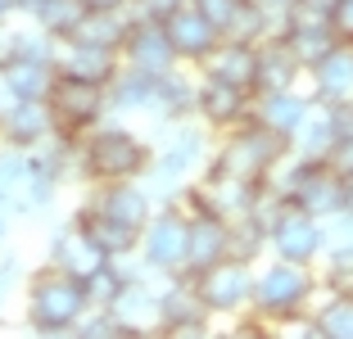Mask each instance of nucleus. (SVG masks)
<instances>
[{
	"instance_id": "nucleus-6",
	"label": "nucleus",
	"mask_w": 353,
	"mask_h": 339,
	"mask_svg": "<svg viewBox=\"0 0 353 339\" xmlns=\"http://www.w3.org/2000/svg\"><path fill=\"white\" fill-rule=\"evenodd\" d=\"M136 254L145 258L159 276L186 271V254H190V208L181 204V199H172V204H154V213L145 217V226H141Z\"/></svg>"
},
{
	"instance_id": "nucleus-16",
	"label": "nucleus",
	"mask_w": 353,
	"mask_h": 339,
	"mask_svg": "<svg viewBox=\"0 0 353 339\" xmlns=\"http://www.w3.org/2000/svg\"><path fill=\"white\" fill-rule=\"evenodd\" d=\"M95 213L114 217V222H127V226H145V217L154 213V199L141 181H100V185H86V199Z\"/></svg>"
},
{
	"instance_id": "nucleus-28",
	"label": "nucleus",
	"mask_w": 353,
	"mask_h": 339,
	"mask_svg": "<svg viewBox=\"0 0 353 339\" xmlns=\"http://www.w3.org/2000/svg\"><path fill=\"white\" fill-rule=\"evenodd\" d=\"M254 59H259V45L236 41V37H222V41L204 54L199 72L222 77V82H236V86H250V91H254Z\"/></svg>"
},
{
	"instance_id": "nucleus-44",
	"label": "nucleus",
	"mask_w": 353,
	"mask_h": 339,
	"mask_svg": "<svg viewBox=\"0 0 353 339\" xmlns=\"http://www.w3.org/2000/svg\"><path fill=\"white\" fill-rule=\"evenodd\" d=\"M132 0H86V10H127Z\"/></svg>"
},
{
	"instance_id": "nucleus-46",
	"label": "nucleus",
	"mask_w": 353,
	"mask_h": 339,
	"mask_svg": "<svg viewBox=\"0 0 353 339\" xmlns=\"http://www.w3.org/2000/svg\"><path fill=\"white\" fill-rule=\"evenodd\" d=\"M344 213H353V176H344Z\"/></svg>"
},
{
	"instance_id": "nucleus-1",
	"label": "nucleus",
	"mask_w": 353,
	"mask_h": 339,
	"mask_svg": "<svg viewBox=\"0 0 353 339\" xmlns=\"http://www.w3.org/2000/svg\"><path fill=\"white\" fill-rule=\"evenodd\" d=\"M213 154V132L199 118H181V123H159L154 136V158H150L141 185L150 190L154 204H172L186 195V185L208 167Z\"/></svg>"
},
{
	"instance_id": "nucleus-21",
	"label": "nucleus",
	"mask_w": 353,
	"mask_h": 339,
	"mask_svg": "<svg viewBox=\"0 0 353 339\" xmlns=\"http://www.w3.org/2000/svg\"><path fill=\"white\" fill-rule=\"evenodd\" d=\"M195 82L199 72L190 63H176V68L159 72L154 77V123H181V118H195Z\"/></svg>"
},
{
	"instance_id": "nucleus-13",
	"label": "nucleus",
	"mask_w": 353,
	"mask_h": 339,
	"mask_svg": "<svg viewBox=\"0 0 353 339\" xmlns=\"http://www.w3.org/2000/svg\"><path fill=\"white\" fill-rule=\"evenodd\" d=\"M50 136H59L50 100H5V95H0V145L37 150V145H46Z\"/></svg>"
},
{
	"instance_id": "nucleus-4",
	"label": "nucleus",
	"mask_w": 353,
	"mask_h": 339,
	"mask_svg": "<svg viewBox=\"0 0 353 339\" xmlns=\"http://www.w3.org/2000/svg\"><path fill=\"white\" fill-rule=\"evenodd\" d=\"M317 294H322L317 267H308V263H285V258H272V254L268 263H254V294H250L254 317L281 321V317H294V312H308Z\"/></svg>"
},
{
	"instance_id": "nucleus-40",
	"label": "nucleus",
	"mask_w": 353,
	"mask_h": 339,
	"mask_svg": "<svg viewBox=\"0 0 353 339\" xmlns=\"http://www.w3.org/2000/svg\"><path fill=\"white\" fill-rule=\"evenodd\" d=\"M176 5H186V0H132V10L141 14V19H163V14H172Z\"/></svg>"
},
{
	"instance_id": "nucleus-10",
	"label": "nucleus",
	"mask_w": 353,
	"mask_h": 339,
	"mask_svg": "<svg viewBox=\"0 0 353 339\" xmlns=\"http://www.w3.org/2000/svg\"><path fill=\"white\" fill-rule=\"evenodd\" d=\"M250 104H254V91H250V86H236V82H222V77L199 72V82H195V118L213 136H218V132H231V127L245 123V118H250Z\"/></svg>"
},
{
	"instance_id": "nucleus-36",
	"label": "nucleus",
	"mask_w": 353,
	"mask_h": 339,
	"mask_svg": "<svg viewBox=\"0 0 353 339\" xmlns=\"http://www.w3.org/2000/svg\"><path fill=\"white\" fill-rule=\"evenodd\" d=\"M82 285H86V298H91V308H109V303H114V294L123 289V276H118L114 263H104V267H100V271H91Z\"/></svg>"
},
{
	"instance_id": "nucleus-37",
	"label": "nucleus",
	"mask_w": 353,
	"mask_h": 339,
	"mask_svg": "<svg viewBox=\"0 0 353 339\" xmlns=\"http://www.w3.org/2000/svg\"><path fill=\"white\" fill-rule=\"evenodd\" d=\"M23 280H28L23 258L10 254V249H0V312L14 303V294H23Z\"/></svg>"
},
{
	"instance_id": "nucleus-42",
	"label": "nucleus",
	"mask_w": 353,
	"mask_h": 339,
	"mask_svg": "<svg viewBox=\"0 0 353 339\" xmlns=\"http://www.w3.org/2000/svg\"><path fill=\"white\" fill-rule=\"evenodd\" d=\"M10 226H14V213L5 204V195H0V249H10Z\"/></svg>"
},
{
	"instance_id": "nucleus-12",
	"label": "nucleus",
	"mask_w": 353,
	"mask_h": 339,
	"mask_svg": "<svg viewBox=\"0 0 353 339\" xmlns=\"http://www.w3.org/2000/svg\"><path fill=\"white\" fill-rule=\"evenodd\" d=\"M208 321H213V312L204 308L195 276L190 271L163 276V321H159V335H208Z\"/></svg>"
},
{
	"instance_id": "nucleus-45",
	"label": "nucleus",
	"mask_w": 353,
	"mask_h": 339,
	"mask_svg": "<svg viewBox=\"0 0 353 339\" xmlns=\"http://www.w3.org/2000/svg\"><path fill=\"white\" fill-rule=\"evenodd\" d=\"M19 19V0H0V23H14Z\"/></svg>"
},
{
	"instance_id": "nucleus-18",
	"label": "nucleus",
	"mask_w": 353,
	"mask_h": 339,
	"mask_svg": "<svg viewBox=\"0 0 353 339\" xmlns=\"http://www.w3.org/2000/svg\"><path fill=\"white\" fill-rule=\"evenodd\" d=\"M46 263H54V267L73 271L77 280H86L91 271H100L109 258H104L100 249H95L91 240L77 231L73 217H68V222H54V226H50V236H46Z\"/></svg>"
},
{
	"instance_id": "nucleus-3",
	"label": "nucleus",
	"mask_w": 353,
	"mask_h": 339,
	"mask_svg": "<svg viewBox=\"0 0 353 339\" xmlns=\"http://www.w3.org/2000/svg\"><path fill=\"white\" fill-rule=\"evenodd\" d=\"M86 312H91V298H86V285L73 271L54 267V263H41L37 271H28V280H23V326L32 335L63 339L77 330V321Z\"/></svg>"
},
{
	"instance_id": "nucleus-41",
	"label": "nucleus",
	"mask_w": 353,
	"mask_h": 339,
	"mask_svg": "<svg viewBox=\"0 0 353 339\" xmlns=\"http://www.w3.org/2000/svg\"><path fill=\"white\" fill-rule=\"evenodd\" d=\"M331 118H335V132L340 136H353V100L331 104Z\"/></svg>"
},
{
	"instance_id": "nucleus-43",
	"label": "nucleus",
	"mask_w": 353,
	"mask_h": 339,
	"mask_svg": "<svg viewBox=\"0 0 353 339\" xmlns=\"http://www.w3.org/2000/svg\"><path fill=\"white\" fill-rule=\"evenodd\" d=\"M14 59V23H0V63Z\"/></svg>"
},
{
	"instance_id": "nucleus-14",
	"label": "nucleus",
	"mask_w": 353,
	"mask_h": 339,
	"mask_svg": "<svg viewBox=\"0 0 353 339\" xmlns=\"http://www.w3.org/2000/svg\"><path fill=\"white\" fill-rule=\"evenodd\" d=\"M159 23H163L168 41H172V54H176L181 63H190V68H199V63H204V54L222 41L218 28H213V23H208L204 14L190 5V0H186V5H176L172 14H163Z\"/></svg>"
},
{
	"instance_id": "nucleus-29",
	"label": "nucleus",
	"mask_w": 353,
	"mask_h": 339,
	"mask_svg": "<svg viewBox=\"0 0 353 339\" xmlns=\"http://www.w3.org/2000/svg\"><path fill=\"white\" fill-rule=\"evenodd\" d=\"M335 141H340V132H335L331 104L312 100L308 113H303V123L290 132V154H299V158H326Z\"/></svg>"
},
{
	"instance_id": "nucleus-24",
	"label": "nucleus",
	"mask_w": 353,
	"mask_h": 339,
	"mask_svg": "<svg viewBox=\"0 0 353 339\" xmlns=\"http://www.w3.org/2000/svg\"><path fill=\"white\" fill-rule=\"evenodd\" d=\"M50 86H54V59L14 54L0 63V95L5 100H46Z\"/></svg>"
},
{
	"instance_id": "nucleus-39",
	"label": "nucleus",
	"mask_w": 353,
	"mask_h": 339,
	"mask_svg": "<svg viewBox=\"0 0 353 339\" xmlns=\"http://www.w3.org/2000/svg\"><path fill=\"white\" fill-rule=\"evenodd\" d=\"M326 163H331L340 176H353V136H340V141L331 145V154H326Z\"/></svg>"
},
{
	"instance_id": "nucleus-17",
	"label": "nucleus",
	"mask_w": 353,
	"mask_h": 339,
	"mask_svg": "<svg viewBox=\"0 0 353 339\" xmlns=\"http://www.w3.org/2000/svg\"><path fill=\"white\" fill-rule=\"evenodd\" d=\"M118 68H123V54L109 50V45H86L73 41V37H59V45H54V72H63V77L109 86L118 77Z\"/></svg>"
},
{
	"instance_id": "nucleus-5",
	"label": "nucleus",
	"mask_w": 353,
	"mask_h": 339,
	"mask_svg": "<svg viewBox=\"0 0 353 339\" xmlns=\"http://www.w3.org/2000/svg\"><path fill=\"white\" fill-rule=\"evenodd\" d=\"M285 154H290V141H285V136H276V132H268V127H259L254 118H245V123L231 127V132H218L213 154H208V167L236 176V181L259 185Z\"/></svg>"
},
{
	"instance_id": "nucleus-15",
	"label": "nucleus",
	"mask_w": 353,
	"mask_h": 339,
	"mask_svg": "<svg viewBox=\"0 0 353 339\" xmlns=\"http://www.w3.org/2000/svg\"><path fill=\"white\" fill-rule=\"evenodd\" d=\"M118 54H123L127 68L150 72V77H159V72H168V68L181 63L172 54V41H168L163 23H159V19H141V14H136V23H132V32H127V41H123Z\"/></svg>"
},
{
	"instance_id": "nucleus-8",
	"label": "nucleus",
	"mask_w": 353,
	"mask_h": 339,
	"mask_svg": "<svg viewBox=\"0 0 353 339\" xmlns=\"http://www.w3.org/2000/svg\"><path fill=\"white\" fill-rule=\"evenodd\" d=\"M195 276V289L204 298V308L213 317H240V312L250 308V294H254V263L245 258H218V263H208L204 271H190Z\"/></svg>"
},
{
	"instance_id": "nucleus-22",
	"label": "nucleus",
	"mask_w": 353,
	"mask_h": 339,
	"mask_svg": "<svg viewBox=\"0 0 353 339\" xmlns=\"http://www.w3.org/2000/svg\"><path fill=\"white\" fill-rule=\"evenodd\" d=\"M308 104H312V95L299 91V86H290V91H254L250 118L259 127H268V132H276V136H285V141H290V132L303 123Z\"/></svg>"
},
{
	"instance_id": "nucleus-23",
	"label": "nucleus",
	"mask_w": 353,
	"mask_h": 339,
	"mask_svg": "<svg viewBox=\"0 0 353 339\" xmlns=\"http://www.w3.org/2000/svg\"><path fill=\"white\" fill-rule=\"evenodd\" d=\"M308 72H303V63L294 59V50L285 45V37H268V41H259V59H254V91H290V86H299Z\"/></svg>"
},
{
	"instance_id": "nucleus-2",
	"label": "nucleus",
	"mask_w": 353,
	"mask_h": 339,
	"mask_svg": "<svg viewBox=\"0 0 353 339\" xmlns=\"http://www.w3.org/2000/svg\"><path fill=\"white\" fill-rule=\"evenodd\" d=\"M154 158V136L136 132L123 118H104L86 136H77V181H141Z\"/></svg>"
},
{
	"instance_id": "nucleus-31",
	"label": "nucleus",
	"mask_w": 353,
	"mask_h": 339,
	"mask_svg": "<svg viewBox=\"0 0 353 339\" xmlns=\"http://www.w3.org/2000/svg\"><path fill=\"white\" fill-rule=\"evenodd\" d=\"M82 14H86V0H37L28 19L37 23V28H46L50 37H68Z\"/></svg>"
},
{
	"instance_id": "nucleus-9",
	"label": "nucleus",
	"mask_w": 353,
	"mask_h": 339,
	"mask_svg": "<svg viewBox=\"0 0 353 339\" xmlns=\"http://www.w3.org/2000/svg\"><path fill=\"white\" fill-rule=\"evenodd\" d=\"M322 222L312 213H303L299 204H285L276 217L268 222V254L272 258H285V263H308L317 267L322 263Z\"/></svg>"
},
{
	"instance_id": "nucleus-26",
	"label": "nucleus",
	"mask_w": 353,
	"mask_h": 339,
	"mask_svg": "<svg viewBox=\"0 0 353 339\" xmlns=\"http://www.w3.org/2000/svg\"><path fill=\"white\" fill-rule=\"evenodd\" d=\"M154 113V77L150 72H136V68H118V77L109 82V118H150Z\"/></svg>"
},
{
	"instance_id": "nucleus-32",
	"label": "nucleus",
	"mask_w": 353,
	"mask_h": 339,
	"mask_svg": "<svg viewBox=\"0 0 353 339\" xmlns=\"http://www.w3.org/2000/svg\"><path fill=\"white\" fill-rule=\"evenodd\" d=\"M322 263H340V267H353V213H331L322 217Z\"/></svg>"
},
{
	"instance_id": "nucleus-27",
	"label": "nucleus",
	"mask_w": 353,
	"mask_h": 339,
	"mask_svg": "<svg viewBox=\"0 0 353 339\" xmlns=\"http://www.w3.org/2000/svg\"><path fill=\"white\" fill-rule=\"evenodd\" d=\"M231 254V222L218 213H190V254L186 271H204L208 263Z\"/></svg>"
},
{
	"instance_id": "nucleus-20",
	"label": "nucleus",
	"mask_w": 353,
	"mask_h": 339,
	"mask_svg": "<svg viewBox=\"0 0 353 339\" xmlns=\"http://www.w3.org/2000/svg\"><path fill=\"white\" fill-rule=\"evenodd\" d=\"M308 86H312V100H326V104H340L353 100V41H335L322 59L308 68Z\"/></svg>"
},
{
	"instance_id": "nucleus-19",
	"label": "nucleus",
	"mask_w": 353,
	"mask_h": 339,
	"mask_svg": "<svg viewBox=\"0 0 353 339\" xmlns=\"http://www.w3.org/2000/svg\"><path fill=\"white\" fill-rule=\"evenodd\" d=\"M32 154V150H28ZM59 190L63 185L54 181L50 172H46L37 158L28 163V172H23V181L14 185V190H5V204H10L14 222H41V217L54 213V204H59Z\"/></svg>"
},
{
	"instance_id": "nucleus-25",
	"label": "nucleus",
	"mask_w": 353,
	"mask_h": 339,
	"mask_svg": "<svg viewBox=\"0 0 353 339\" xmlns=\"http://www.w3.org/2000/svg\"><path fill=\"white\" fill-rule=\"evenodd\" d=\"M68 217H73V222H77V231H82V236L91 240V245L100 249L104 258L132 254V249H136V240H141V231H136V226H127V222H114V217L95 213L91 204H77Z\"/></svg>"
},
{
	"instance_id": "nucleus-30",
	"label": "nucleus",
	"mask_w": 353,
	"mask_h": 339,
	"mask_svg": "<svg viewBox=\"0 0 353 339\" xmlns=\"http://www.w3.org/2000/svg\"><path fill=\"white\" fill-rule=\"evenodd\" d=\"M317 339H353V289H322L312 298Z\"/></svg>"
},
{
	"instance_id": "nucleus-11",
	"label": "nucleus",
	"mask_w": 353,
	"mask_h": 339,
	"mask_svg": "<svg viewBox=\"0 0 353 339\" xmlns=\"http://www.w3.org/2000/svg\"><path fill=\"white\" fill-rule=\"evenodd\" d=\"M114 321L123 326V339L136 335H159V321H163V276L150 280H123V289L109 303Z\"/></svg>"
},
{
	"instance_id": "nucleus-33",
	"label": "nucleus",
	"mask_w": 353,
	"mask_h": 339,
	"mask_svg": "<svg viewBox=\"0 0 353 339\" xmlns=\"http://www.w3.org/2000/svg\"><path fill=\"white\" fill-rule=\"evenodd\" d=\"M281 37H285V45L294 50V59L303 63V72H308L312 63H317V59H322V54L331 50L335 41H340V37H335L331 28H285Z\"/></svg>"
},
{
	"instance_id": "nucleus-35",
	"label": "nucleus",
	"mask_w": 353,
	"mask_h": 339,
	"mask_svg": "<svg viewBox=\"0 0 353 339\" xmlns=\"http://www.w3.org/2000/svg\"><path fill=\"white\" fill-rule=\"evenodd\" d=\"M190 5L218 28V37H231V28H236L240 14H245V0H190Z\"/></svg>"
},
{
	"instance_id": "nucleus-38",
	"label": "nucleus",
	"mask_w": 353,
	"mask_h": 339,
	"mask_svg": "<svg viewBox=\"0 0 353 339\" xmlns=\"http://www.w3.org/2000/svg\"><path fill=\"white\" fill-rule=\"evenodd\" d=\"M331 32L340 41H353V0H331Z\"/></svg>"
},
{
	"instance_id": "nucleus-7",
	"label": "nucleus",
	"mask_w": 353,
	"mask_h": 339,
	"mask_svg": "<svg viewBox=\"0 0 353 339\" xmlns=\"http://www.w3.org/2000/svg\"><path fill=\"white\" fill-rule=\"evenodd\" d=\"M46 100H50L59 136H73V141L109 118V86H100V82H82V77L54 72V86H50Z\"/></svg>"
},
{
	"instance_id": "nucleus-34",
	"label": "nucleus",
	"mask_w": 353,
	"mask_h": 339,
	"mask_svg": "<svg viewBox=\"0 0 353 339\" xmlns=\"http://www.w3.org/2000/svg\"><path fill=\"white\" fill-rule=\"evenodd\" d=\"M268 254V231L254 217H236L231 222V258H245V263H259Z\"/></svg>"
}]
</instances>
